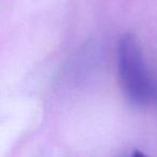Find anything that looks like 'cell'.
Instances as JSON below:
<instances>
[{"instance_id": "6da1fadb", "label": "cell", "mask_w": 157, "mask_h": 157, "mask_svg": "<svg viewBox=\"0 0 157 157\" xmlns=\"http://www.w3.org/2000/svg\"><path fill=\"white\" fill-rule=\"evenodd\" d=\"M118 73L125 95L131 102L145 105L157 98V87L144 63L137 40L131 35L118 45Z\"/></svg>"}, {"instance_id": "7a4b0ae2", "label": "cell", "mask_w": 157, "mask_h": 157, "mask_svg": "<svg viewBox=\"0 0 157 157\" xmlns=\"http://www.w3.org/2000/svg\"><path fill=\"white\" fill-rule=\"evenodd\" d=\"M131 157H147V156H145V155L142 152H140V151H136V152H133V154L131 155Z\"/></svg>"}]
</instances>
